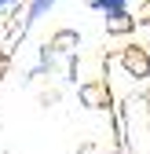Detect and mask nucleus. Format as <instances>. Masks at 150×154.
I'll list each match as a JSON object with an SVG mask.
<instances>
[{"label": "nucleus", "instance_id": "nucleus-1", "mask_svg": "<svg viewBox=\"0 0 150 154\" xmlns=\"http://www.w3.org/2000/svg\"><path fill=\"white\" fill-rule=\"evenodd\" d=\"M124 70L136 73V77H146V73H150V59H146V51H143V48H128V51H124Z\"/></svg>", "mask_w": 150, "mask_h": 154}, {"label": "nucleus", "instance_id": "nucleus-2", "mask_svg": "<svg viewBox=\"0 0 150 154\" xmlns=\"http://www.w3.org/2000/svg\"><path fill=\"white\" fill-rule=\"evenodd\" d=\"M99 11H110V15H124V0H92Z\"/></svg>", "mask_w": 150, "mask_h": 154}, {"label": "nucleus", "instance_id": "nucleus-3", "mask_svg": "<svg viewBox=\"0 0 150 154\" xmlns=\"http://www.w3.org/2000/svg\"><path fill=\"white\" fill-rule=\"evenodd\" d=\"M51 4H55V0H33V8H29V18H26V22H37V18L44 15V8H51Z\"/></svg>", "mask_w": 150, "mask_h": 154}, {"label": "nucleus", "instance_id": "nucleus-4", "mask_svg": "<svg viewBox=\"0 0 150 154\" xmlns=\"http://www.w3.org/2000/svg\"><path fill=\"white\" fill-rule=\"evenodd\" d=\"M110 18H114V22H110V29H114V33H121V29L132 26V22H128V15H110Z\"/></svg>", "mask_w": 150, "mask_h": 154}, {"label": "nucleus", "instance_id": "nucleus-5", "mask_svg": "<svg viewBox=\"0 0 150 154\" xmlns=\"http://www.w3.org/2000/svg\"><path fill=\"white\" fill-rule=\"evenodd\" d=\"M0 4H8V0H0Z\"/></svg>", "mask_w": 150, "mask_h": 154}]
</instances>
